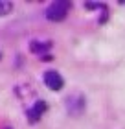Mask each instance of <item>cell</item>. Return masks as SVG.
<instances>
[{
  "instance_id": "obj_1",
  "label": "cell",
  "mask_w": 125,
  "mask_h": 129,
  "mask_svg": "<svg viewBox=\"0 0 125 129\" xmlns=\"http://www.w3.org/2000/svg\"><path fill=\"white\" fill-rule=\"evenodd\" d=\"M72 8V4L68 2V0H55V2H52L48 8H46V19L52 20V22H61L66 19L68 11Z\"/></svg>"
},
{
  "instance_id": "obj_2",
  "label": "cell",
  "mask_w": 125,
  "mask_h": 129,
  "mask_svg": "<svg viewBox=\"0 0 125 129\" xmlns=\"http://www.w3.org/2000/svg\"><path fill=\"white\" fill-rule=\"evenodd\" d=\"M64 107H66V113L70 116L79 118L87 109V98L83 96L81 92H72V94L64 100Z\"/></svg>"
},
{
  "instance_id": "obj_3",
  "label": "cell",
  "mask_w": 125,
  "mask_h": 129,
  "mask_svg": "<svg viewBox=\"0 0 125 129\" xmlns=\"http://www.w3.org/2000/svg\"><path fill=\"white\" fill-rule=\"evenodd\" d=\"M44 85L48 87L50 90H61L63 85H64V79L55 70H48V72L44 74Z\"/></svg>"
},
{
  "instance_id": "obj_4",
  "label": "cell",
  "mask_w": 125,
  "mask_h": 129,
  "mask_svg": "<svg viewBox=\"0 0 125 129\" xmlns=\"http://www.w3.org/2000/svg\"><path fill=\"white\" fill-rule=\"evenodd\" d=\"M44 111H46V103L44 102H37L33 107H29L28 109V118H29V122H31V124L39 122V118L43 116Z\"/></svg>"
},
{
  "instance_id": "obj_5",
  "label": "cell",
  "mask_w": 125,
  "mask_h": 129,
  "mask_svg": "<svg viewBox=\"0 0 125 129\" xmlns=\"http://www.w3.org/2000/svg\"><path fill=\"white\" fill-rule=\"evenodd\" d=\"M13 9V4L8 2V0H0V17H6L8 13H11Z\"/></svg>"
},
{
  "instance_id": "obj_6",
  "label": "cell",
  "mask_w": 125,
  "mask_h": 129,
  "mask_svg": "<svg viewBox=\"0 0 125 129\" xmlns=\"http://www.w3.org/2000/svg\"><path fill=\"white\" fill-rule=\"evenodd\" d=\"M48 48H50L48 43H35V41L31 43V50H33V52H40V54H43V52L48 50Z\"/></svg>"
}]
</instances>
